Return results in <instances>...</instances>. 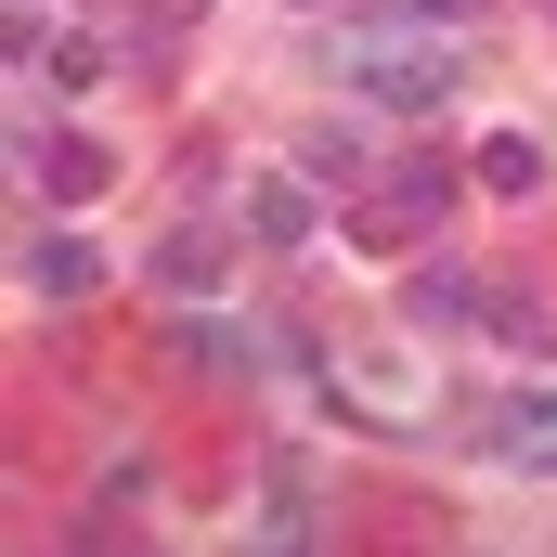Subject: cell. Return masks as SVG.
<instances>
[{"instance_id": "cell-6", "label": "cell", "mask_w": 557, "mask_h": 557, "mask_svg": "<svg viewBox=\"0 0 557 557\" xmlns=\"http://www.w3.org/2000/svg\"><path fill=\"white\" fill-rule=\"evenodd\" d=\"M182 363H195V376H247L260 337H234V324H182Z\"/></svg>"}, {"instance_id": "cell-8", "label": "cell", "mask_w": 557, "mask_h": 557, "mask_svg": "<svg viewBox=\"0 0 557 557\" xmlns=\"http://www.w3.org/2000/svg\"><path fill=\"white\" fill-rule=\"evenodd\" d=\"M247 221H260V247H298V234H311V195H298V182H260Z\"/></svg>"}, {"instance_id": "cell-9", "label": "cell", "mask_w": 557, "mask_h": 557, "mask_svg": "<svg viewBox=\"0 0 557 557\" xmlns=\"http://www.w3.org/2000/svg\"><path fill=\"white\" fill-rule=\"evenodd\" d=\"M208 260H221V247H208V234H182V247H169L156 273H169V285H182V298H195V285H221V273H208Z\"/></svg>"}, {"instance_id": "cell-2", "label": "cell", "mask_w": 557, "mask_h": 557, "mask_svg": "<svg viewBox=\"0 0 557 557\" xmlns=\"http://www.w3.org/2000/svg\"><path fill=\"white\" fill-rule=\"evenodd\" d=\"M441 208H454V169H441V156H403L376 195H350V247H416Z\"/></svg>"}, {"instance_id": "cell-11", "label": "cell", "mask_w": 557, "mask_h": 557, "mask_svg": "<svg viewBox=\"0 0 557 557\" xmlns=\"http://www.w3.org/2000/svg\"><path fill=\"white\" fill-rule=\"evenodd\" d=\"M532 454H545V467H557V428H545V441H532Z\"/></svg>"}, {"instance_id": "cell-5", "label": "cell", "mask_w": 557, "mask_h": 557, "mask_svg": "<svg viewBox=\"0 0 557 557\" xmlns=\"http://www.w3.org/2000/svg\"><path fill=\"white\" fill-rule=\"evenodd\" d=\"M416 324H493V285L480 273H428L416 285Z\"/></svg>"}, {"instance_id": "cell-1", "label": "cell", "mask_w": 557, "mask_h": 557, "mask_svg": "<svg viewBox=\"0 0 557 557\" xmlns=\"http://www.w3.org/2000/svg\"><path fill=\"white\" fill-rule=\"evenodd\" d=\"M350 78H363V104H389V117H428V104L467 91L454 39H428V13L416 26H350Z\"/></svg>"}, {"instance_id": "cell-10", "label": "cell", "mask_w": 557, "mask_h": 557, "mask_svg": "<svg viewBox=\"0 0 557 557\" xmlns=\"http://www.w3.org/2000/svg\"><path fill=\"white\" fill-rule=\"evenodd\" d=\"M403 13H428V26H467V13H493V0H403Z\"/></svg>"}, {"instance_id": "cell-3", "label": "cell", "mask_w": 557, "mask_h": 557, "mask_svg": "<svg viewBox=\"0 0 557 557\" xmlns=\"http://www.w3.org/2000/svg\"><path fill=\"white\" fill-rule=\"evenodd\" d=\"M26 182H39L52 208H91V195L117 182V156H104V143H78V131H52V143H26Z\"/></svg>"}, {"instance_id": "cell-7", "label": "cell", "mask_w": 557, "mask_h": 557, "mask_svg": "<svg viewBox=\"0 0 557 557\" xmlns=\"http://www.w3.org/2000/svg\"><path fill=\"white\" fill-rule=\"evenodd\" d=\"M480 182H493V195H532V182H545V156H532L519 131H493V143H480Z\"/></svg>"}, {"instance_id": "cell-4", "label": "cell", "mask_w": 557, "mask_h": 557, "mask_svg": "<svg viewBox=\"0 0 557 557\" xmlns=\"http://www.w3.org/2000/svg\"><path fill=\"white\" fill-rule=\"evenodd\" d=\"M13 273H26V298H91L104 260H91L78 234H26V260H13Z\"/></svg>"}]
</instances>
